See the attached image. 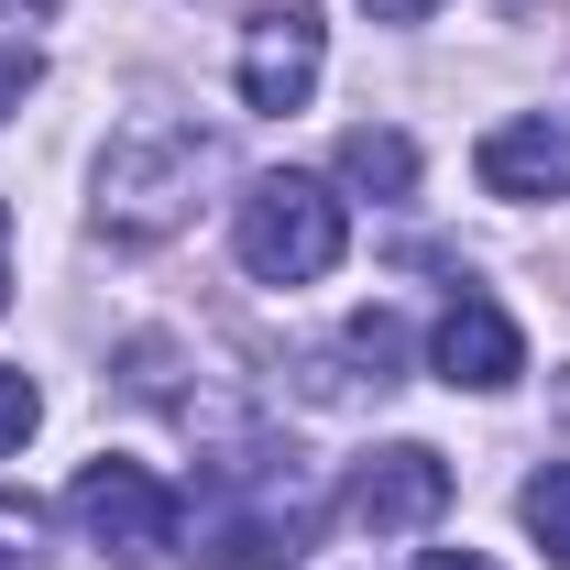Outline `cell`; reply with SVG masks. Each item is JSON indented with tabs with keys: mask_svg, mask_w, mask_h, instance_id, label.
I'll list each match as a JSON object with an SVG mask.
<instances>
[{
	"mask_svg": "<svg viewBox=\"0 0 570 570\" xmlns=\"http://www.w3.org/2000/svg\"><path fill=\"white\" fill-rule=\"evenodd\" d=\"M176 527H187V560L285 570V560H307V538H318V494L275 450H230V461H209V483L176 504Z\"/></svg>",
	"mask_w": 570,
	"mask_h": 570,
	"instance_id": "1",
	"label": "cell"
},
{
	"mask_svg": "<svg viewBox=\"0 0 570 570\" xmlns=\"http://www.w3.org/2000/svg\"><path fill=\"white\" fill-rule=\"evenodd\" d=\"M219 142L198 121H132V132L99 154V230L110 242H165L198 219V187H209Z\"/></svg>",
	"mask_w": 570,
	"mask_h": 570,
	"instance_id": "2",
	"label": "cell"
},
{
	"mask_svg": "<svg viewBox=\"0 0 570 570\" xmlns=\"http://www.w3.org/2000/svg\"><path fill=\"white\" fill-rule=\"evenodd\" d=\"M341 242H352L341 198L318 176H296V165L285 176H253L242 209H230V253H242V275H264V285H318L341 264Z\"/></svg>",
	"mask_w": 570,
	"mask_h": 570,
	"instance_id": "3",
	"label": "cell"
},
{
	"mask_svg": "<svg viewBox=\"0 0 570 570\" xmlns=\"http://www.w3.org/2000/svg\"><path fill=\"white\" fill-rule=\"evenodd\" d=\"M67 515L88 527V549H110V560H165L176 549V494L142 461H121V450H99L67 483Z\"/></svg>",
	"mask_w": 570,
	"mask_h": 570,
	"instance_id": "4",
	"label": "cell"
},
{
	"mask_svg": "<svg viewBox=\"0 0 570 570\" xmlns=\"http://www.w3.org/2000/svg\"><path fill=\"white\" fill-rule=\"evenodd\" d=\"M318 67H330V22L307 0H285V11H253V33L230 56V88H242V110H307Z\"/></svg>",
	"mask_w": 570,
	"mask_h": 570,
	"instance_id": "5",
	"label": "cell"
},
{
	"mask_svg": "<svg viewBox=\"0 0 570 570\" xmlns=\"http://www.w3.org/2000/svg\"><path fill=\"white\" fill-rule=\"evenodd\" d=\"M341 504H352V527H373V538H417L428 515L450 504V461L417 450V439H395V450H373V461L352 472Z\"/></svg>",
	"mask_w": 570,
	"mask_h": 570,
	"instance_id": "6",
	"label": "cell"
},
{
	"mask_svg": "<svg viewBox=\"0 0 570 570\" xmlns=\"http://www.w3.org/2000/svg\"><path fill=\"white\" fill-rule=\"evenodd\" d=\"M428 362H439L450 384H472V395H504V384L527 373V341H515V318H504L494 296H450L439 330H428Z\"/></svg>",
	"mask_w": 570,
	"mask_h": 570,
	"instance_id": "7",
	"label": "cell"
},
{
	"mask_svg": "<svg viewBox=\"0 0 570 570\" xmlns=\"http://www.w3.org/2000/svg\"><path fill=\"white\" fill-rule=\"evenodd\" d=\"M472 176L483 198H570V121H494Z\"/></svg>",
	"mask_w": 570,
	"mask_h": 570,
	"instance_id": "8",
	"label": "cell"
},
{
	"mask_svg": "<svg viewBox=\"0 0 570 570\" xmlns=\"http://www.w3.org/2000/svg\"><path fill=\"white\" fill-rule=\"evenodd\" d=\"M341 176H352L362 198H406V187H417V142L384 132V121H352V132H341Z\"/></svg>",
	"mask_w": 570,
	"mask_h": 570,
	"instance_id": "9",
	"label": "cell"
},
{
	"mask_svg": "<svg viewBox=\"0 0 570 570\" xmlns=\"http://www.w3.org/2000/svg\"><path fill=\"white\" fill-rule=\"evenodd\" d=\"M515 515H527V538H538L549 560H570V461H549V472L515 494Z\"/></svg>",
	"mask_w": 570,
	"mask_h": 570,
	"instance_id": "10",
	"label": "cell"
},
{
	"mask_svg": "<svg viewBox=\"0 0 570 570\" xmlns=\"http://www.w3.org/2000/svg\"><path fill=\"white\" fill-rule=\"evenodd\" d=\"M341 352L362 362V384H395V362H406V318H395V307H362L352 330H341Z\"/></svg>",
	"mask_w": 570,
	"mask_h": 570,
	"instance_id": "11",
	"label": "cell"
},
{
	"mask_svg": "<svg viewBox=\"0 0 570 570\" xmlns=\"http://www.w3.org/2000/svg\"><path fill=\"white\" fill-rule=\"evenodd\" d=\"M33 417H45L33 373H11V362H0V450H22V439H33Z\"/></svg>",
	"mask_w": 570,
	"mask_h": 570,
	"instance_id": "12",
	"label": "cell"
},
{
	"mask_svg": "<svg viewBox=\"0 0 570 570\" xmlns=\"http://www.w3.org/2000/svg\"><path fill=\"white\" fill-rule=\"evenodd\" d=\"M362 11H373V22H428L439 0H362Z\"/></svg>",
	"mask_w": 570,
	"mask_h": 570,
	"instance_id": "13",
	"label": "cell"
},
{
	"mask_svg": "<svg viewBox=\"0 0 570 570\" xmlns=\"http://www.w3.org/2000/svg\"><path fill=\"white\" fill-rule=\"evenodd\" d=\"M417 570H494V560H472V549H439V560H417Z\"/></svg>",
	"mask_w": 570,
	"mask_h": 570,
	"instance_id": "14",
	"label": "cell"
},
{
	"mask_svg": "<svg viewBox=\"0 0 570 570\" xmlns=\"http://www.w3.org/2000/svg\"><path fill=\"white\" fill-rule=\"evenodd\" d=\"M0 307H11V209H0Z\"/></svg>",
	"mask_w": 570,
	"mask_h": 570,
	"instance_id": "15",
	"label": "cell"
},
{
	"mask_svg": "<svg viewBox=\"0 0 570 570\" xmlns=\"http://www.w3.org/2000/svg\"><path fill=\"white\" fill-rule=\"evenodd\" d=\"M33 11H56V0H0V22H33Z\"/></svg>",
	"mask_w": 570,
	"mask_h": 570,
	"instance_id": "16",
	"label": "cell"
},
{
	"mask_svg": "<svg viewBox=\"0 0 570 570\" xmlns=\"http://www.w3.org/2000/svg\"><path fill=\"white\" fill-rule=\"evenodd\" d=\"M504 11H538V0H504Z\"/></svg>",
	"mask_w": 570,
	"mask_h": 570,
	"instance_id": "17",
	"label": "cell"
}]
</instances>
